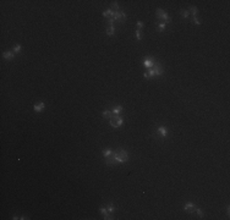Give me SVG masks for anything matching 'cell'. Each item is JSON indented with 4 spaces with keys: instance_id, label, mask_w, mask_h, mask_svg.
<instances>
[{
    "instance_id": "cell-1",
    "label": "cell",
    "mask_w": 230,
    "mask_h": 220,
    "mask_svg": "<svg viewBox=\"0 0 230 220\" xmlns=\"http://www.w3.org/2000/svg\"><path fill=\"white\" fill-rule=\"evenodd\" d=\"M164 73V70H163V66L159 64V62H154L153 67L152 69H148L147 72H144L143 77L144 78H152V77H158V76H162Z\"/></svg>"
},
{
    "instance_id": "cell-3",
    "label": "cell",
    "mask_w": 230,
    "mask_h": 220,
    "mask_svg": "<svg viewBox=\"0 0 230 220\" xmlns=\"http://www.w3.org/2000/svg\"><path fill=\"white\" fill-rule=\"evenodd\" d=\"M157 17H158L159 21H163V23H168V22H170V17L167 15V12L164 11V10H162V9H157Z\"/></svg>"
},
{
    "instance_id": "cell-16",
    "label": "cell",
    "mask_w": 230,
    "mask_h": 220,
    "mask_svg": "<svg viewBox=\"0 0 230 220\" xmlns=\"http://www.w3.org/2000/svg\"><path fill=\"white\" fill-rule=\"evenodd\" d=\"M121 110H122V106L121 105H117V106H115L114 109H113V114L114 115H119L121 113Z\"/></svg>"
},
{
    "instance_id": "cell-18",
    "label": "cell",
    "mask_w": 230,
    "mask_h": 220,
    "mask_svg": "<svg viewBox=\"0 0 230 220\" xmlns=\"http://www.w3.org/2000/svg\"><path fill=\"white\" fill-rule=\"evenodd\" d=\"M110 9H112L114 12L119 11V5H117V2H112V6H110Z\"/></svg>"
},
{
    "instance_id": "cell-14",
    "label": "cell",
    "mask_w": 230,
    "mask_h": 220,
    "mask_svg": "<svg viewBox=\"0 0 230 220\" xmlns=\"http://www.w3.org/2000/svg\"><path fill=\"white\" fill-rule=\"evenodd\" d=\"M44 106H45V104L44 103H39V104H36L34 105V110L37 111V113H39V111H42L44 109Z\"/></svg>"
},
{
    "instance_id": "cell-10",
    "label": "cell",
    "mask_w": 230,
    "mask_h": 220,
    "mask_svg": "<svg viewBox=\"0 0 230 220\" xmlns=\"http://www.w3.org/2000/svg\"><path fill=\"white\" fill-rule=\"evenodd\" d=\"M2 58H4V59H6V60H12V59L15 58V55H14V53H12V51L7 50V51L2 53Z\"/></svg>"
},
{
    "instance_id": "cell-7",
    "label": "cell",
    "mask_w": 230,
    "mask_h": 220,
    "mask_svg": "<svg viewBox=\"0 0 230 220\" xmlns=\"http://www.w3.org/2000/svg\"><path fill=\"white\" fill-rule=\"evenodd\" d=\"M114 20L115 21H122V20H126V14L124 11H116L114 15Z\"/></svg>"
},
{
    "instance_id": "cell-12",
    "label": "cell",
    "mask_w": 230,
    "mask_h": 220,
    "mask_svg": "<svg viewBox=\"0 0 230 220\" xmlns=\"http://www.w3.org/2000/svg\"><path fill=\"white\" fill-rule=\"evenodd\" d=\"M113 153H114V152H113L112 149H104L102 154H103V157H104V158L107 159V158H110V157L113 155Z\"/></svg>"
},
{
    "instance_id": "cell-6",
    "label": "cell",
    "mask_w": 230,
    "mask_h": 220,
    "mask_svg": "<svg viewBox=\"0 0 230 220\" xmlns=\"http://www.w3.org/2000/svg\"><path fill=\"white\" fill-rule=\"evenodd\" d=\"M99 212H101V214H102V215L104 217V219H107V220L113 219V218H112V215L109 214V212H108L107 207H103V205H102L101 208H99Z\"/></svg>"
},
{
    "instance_id": "cell-9",
    "label": "cell",
    "mask_w": 230,
    "mask_h": 220,
    "mask_svg": "<svg viewBox=\"0 0 230 220\" xmlns=\"http://www.w3.org/2000/svg\"><path fill=\"white\" fill-rule=\"evenodd\" d=\"M184 209H185L186 212H188V213H193L195 209H196V205L193 204L192 202H188V203H186V204L184 205Z\"/></svg>"
},
{
    "instance_id": "cell-17",
    "label": "cell",
    "mask_w": 230,
    "mask_h": 220,
    "mask_svg": "<svg viewBox=\"0 0 230 220\" xmlns=\"http://www.w3.org/2000/svg\"><path fill=\"white\" fill-rule=\"evenodd\" d=\"M107 209H108V212H109V213H114L116 208H115V205L113 204V203H109V204L107 205Z\"/></svg>"
},
{
    "instance_id": "cell-11",
    "label": "cell",
    "mask_w": 230,
    "mask_h": 220,
    "mask_svg": "<svg viewBox=\"0 0 230 220\" xmlns=\"http://www.w3.org/2000/svg\"><path fill=\"white\" fill-rule=\"evenodd\" d=\"M114 15L115 12L112 10V9H108V10H105V11H103V16L104 17H109V18H114Z\"/></svg>"
},
{
    "instance_id": "cell-24",
    "label": "cell",
    "mask_w": 230,
    "mask_h": 220,
    "mask_svg": "<svg viewBox=\"0 0 230 220\" xmlns=\"http://www.w3.org/2000/svg\"><path fill=\"white\" fill-rule=\"evenodd\" d=\"M20 50H21V45H16L14 48V53H20Z\"/></svg>"
},
{
    "instance_id": "cell-26",
    "label": "cell",
    "mask_w": 230,
    "mask_h": 220,
    "mask_svg": "<svg viewBox=\"0 0 230 220\" xmlns=\"http://www.w3.org/2000/svg\"><path fill=\"white\" fill-rule=\"evenodd\" d=\"M137 27H138V29L141 31V28H143V23H142L141 21H138V22H137Z\"/></svg>"
},
{
    "instance_id": "cell-25",
    "label": "cell",
    "mask_w": 230,
    "mask_h": 220,
    "mask_svg": "<svg viewBox=\"0 0 230 220\" xmlns=\"http://www.w3.org/2000/svg\"><path fill=\"white\" fill-rule=\"evenodd\" d=\"M165 27H167V25H165V23H160V25H159V31H160V32H162V31H164Z\"/></svg>"
},
{
    "instance_id": "cell-2",
    "label": "cell",
    "mask_w": 230,
    "mask_h": 220,
    "mask_svg": "<svg viewBox=\"0 0 230 220\" xmlns=\"http://www.w3.org/2000/svg\"><path fill=\"white\" fill-rule=\"evenodd\" d=\"M113 158H114L116 164H122V163H126L129 160V153L125 149H119L113 153Z\"/></svg>"
},
{
    "instance_id": "cell-22",
    "label": "cell",
    "mask_w": 230,
    "mask_h": 220,
    "mask_svg": "<svg viewBox=\"0 0 230 220\" xmlns=\"http://www.w3.org/2000/svg\"><path fill=\"white\" fill-rule=\"evenodd\" d=\"M181 16H182L184 18H187V17H188V11H187V10H181Z\"/></svg>"
},
{
    "instance_id": "cell-13",
    "label": "cell",
    "mask_w": 230,
    "mask_h": 220,
    "mask_svg": "<svg viewBox=\"0 0 230 220\" xmlns=\"http://www.w3.org/2000/svg\"><path fill=\"white\" fill-rule=\"evenodd\" d=\"M105 34H107V36H114L115 34V27L114 26H109L108 28L105 29Z\"/></svg>"
},
{
    "instance_id": "cell-21",
    "label": "cell",
    "mask_w": 230,
    "mask_h": 220,
    "mask_svg": "<svg viewBox=\"0 0 230 220\" xmlns=\"http://www.w3.org/2000/svg\"><path fill=\"white\" fill-rule=\"evenodd\" d=\"M195 210L197 212V214H198V217H200V218H203V217H204V213L202 212V210H201V209H200V208H196Z\"/></svg>"
},
{
    "instance_id": "cell-23",
    "label": "cell",
    "mask_w": 230,
    "mask_h": 220,
    "mask_svg": "<svg viewBox=\"0 0 230 220\" xmlns=\"http://www.w3.org/2000/svg\"><path fill=\"white\" fill-rule=\"evenodd\" d=\"M192 22H193L195 25H197V26H198V25H201V22L198 21V18H197L196 16H193V18H192Z\"/></svg>"
},
{
    "instance_id": "cell-19",
    "label": "cell",
    "mask_w": 230,
    "mask_h": 220,
    "mask_svg": "<svg viewBox=\"0 0 230 220\" xmlns=\"http://www.w3.org/2000/svg\"><path fill=\"white\" fill-rule=\"evenodd\" d=\"M190 11H191V12L193 14V16H196L198 10H197V7H196V6H190Z\"/></svg>"
},
{
    "instance_id": "cell-20",
    "label": "cell",
    "mask_w": 230,
    "mask_h": 220,
    "mask_svg": "<svg viewBox=\"0 0 230 220\" xmlns=\"http://www.w3.org/2000/svg\"><path fill=\"white\" fill-rule=\"evenodd\" d=\"M135 34H136L137 41H141V39H142V36H141V31H140V29H137V31L135 32Z\"/></svg>"
},
{
    "instance_id": "cell-4",
    "label": "cell",
    "mask_w": 230,
    "mask_h": 220,
    "mask_svg": "<svg viewBox=\"0 0 230 220\" xmlns=\"http://www.w3.org/2000/svg\"><path fill=\"white\" fill-rule=\"evenodd\" d=\"M122 122H124V119L121 116H119V115H114L110 119V125L113 127H120L122 125Z\"/></svg>"
},
{
    "instance_id": "cell-8",
    "label": "cell",
    "mask_w": 230,
    "mask_h": 220,
    "mask_svg": "<svg viewBox=\"0 0 230 220\" xmlns=\"http://www.w3.org/2000/svg\"><path fill=\"white\" fill-rule=\"evenodd\" d=\"M157 132H158V134L162 137V138H165L167 134H168V129H167L165 126H159Z\"/></svg>"
},
{
    "instance_id": "cell-15",
    "label": "cell",
    "mask_w": 230,
    "mask_h": 220,
    "mask_svg": "<svg viewBox=\"0 0 230 220\" xmlns=\"http://www.w3.org/2000/svg\"><path fill=\"white\" fill-rule=\"evenodd\" d=\"M113 116H114L113 111H109V110H104V111H103V117H107V119H112Z\"/></svg>"
},
{
    "instance_id": "cell-5",
    "label": "cell",
    "mask_w": 230,
    "mask_h": 220,
    "mask_svg": "<svg viewBox=\"0 0 230 220\" xmlns=\"http://www.w3.org/2000/svg\"><path fill=\"white\" fill-rule=\"evenodd\" d=\"M154 59L151 58V56H147V58L143 59V65L144 67H147V69H152L153 67V65H154Z\"/></svg>"
}]
</instances>
